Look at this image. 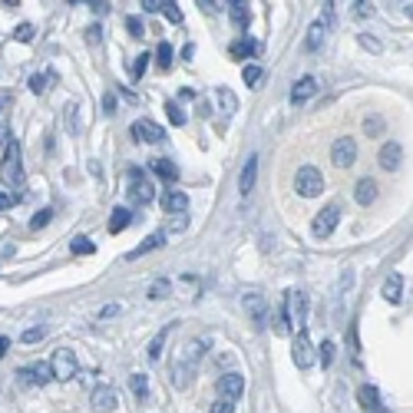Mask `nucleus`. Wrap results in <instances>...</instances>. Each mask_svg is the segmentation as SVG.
Wrapping results in <instances>:
<instances>
[{"label": "nucleus", "instance_id": "obj_15", "mask_svg": "<svg viewBox=\"0 0 413 413\" xmlns=\"http://www.w3.org/2000/svg\"><path fill=\"white\" fill-rule=\"evenodd\" d=\"M159 205H163L165 215H182V212L189 208V195L176 192V189H172V192H165L163 199H159Z\"/></svg>", "mask_w": 413, "mask_h": 413}, {"label": "nucleus", "instance_id": "obj_55", "mask_svg": "<svg viewBox=\"0 0 413 413\" xmlns=\"http://www.w3.org/2000/svg\"><path fill=\"white\" fill-rule=\"evenodd\" d=\"M357 17H370V3H354Z\"/></svg>", "mask_w": 413, "mask_h": 413}, {"label": "nucleus", "instance_id": "obj_33", "mask_svg": "<svg viewBox=\"0 0 413 413\" xmlns=\"http://www.w3.org/2000/svg\"><path fill=\"white\" fill-rule=\"evenodd\" d=\"M165 116H169L172 126H185V113H182V106H178L176 100H169V103H165Z\"/></svg>", "mask_w": 413, "mask_h": 413}, {"label": "nucleus", "instance_id": "obj_48", "mask_svg": "<svg viewBox=\"0 0 413 413\" xmlns=\"http://www.w3.org/2000/svg\"><path fill=\"white\" fill-rule=\"evenodd\" d=\"M100 40H103V27H100V24H93V27L86 30V44H89V46H96Z\"/></svg>", "mask_w": 413, "mask_h": 413}, {"label": "nucleus", "instance_id": "obj_2", "mask_svg": "<svg viewBox=\"0 0 413 413\" xmlns=\"http://www.w3.org/2000/svg\"><path fill=\"white\" fill-rule=\"evenodd\" d=\"M295 192L304 195V199H314V195L324 192V176H321V169H314V165H301L295 176Z\"/></svg>", "mask_w": 413, "mask_h": 413}, {"label": "nucleus", "instance_id": "obj_31", "mask_svg": "<svg viewBox=\"0 0 413 413\" xmlns=\"http://www.w3.org/2000/svg\"><path fill=\"white\" fill-rule=\"evenodd\" d=\"M129 387H133L136 400H146L149 397V377H146V374H133V377H129Z\"/></svg>", "mask_w": 413, "mask_h": 413}, {"label": "nucleus", "instance_id": "obj_6", "mask_svg": "<svg viewBox=\"0 0 413 413\" xmlns=\"http://www.w3.org/2000/svg\"><path fill=\"white\" fill-rule=\"evenodd\" d=\"M291 357H295V364L301 370H308L314 364V344H311L308 331H297L295 334V347H291Z\"/></svg>", "mask_w": 413, "mask_h": 413}, {"label": "nucleus", "instance_id": "obj_27", "mask_svg": "<svg viewBox=\"0 0 413 413\" xmlns=\"http://www.w3.org/2000/svg\"><path fill=\"white\" fill-rule=\"evenodd\" d=\"M163 245H165V235H163V232H156V235H149L146 241L139 245V248H133V251H129V258H139V255H149V251L163 248Z\"/></svg>", "mask_w": 413, "mask_h": 413}, {"label": "nucleus", "instance_id": "obj_52", "mask_svg": "<svg viewBox=\"0 0 413 413\" xmlns=\"http://www.w3.org/2000/svg\"><path fill=\"white\" fill-rule=\"evenodd\" d=\"M119 311H122L119 304H106V308L100 311V318H113V314H119Z\"/></svg>", "mask_w": 413, "mask_h": 413}, {"label": "nucleus", "instance_id": "obj_58", "mask_svg": "<svg viewBox=\"0 0 413 413\" xmlns=\"http://www.w3.org/2000/svg\"><path fill=\"white\" fill-rule=\"evenodd\" d=\"M374 413H387V410H384V407H380V410H374Z\"/></svg>", "mask_w": 413, "mask_h": 413}, {"label": "nucleus", "instance_id": "obj_53", "mask_svg": "<svg viewBox=\"0 0 413 413\" xmlns=\"http://www.w3.org/2000/svg\"><path fill=\"white\" fill-rule=\"evenodd\" d=\"M143 10H163V3L159 0H143Z\"/></svg>", "mask_w": 413, "mask_h": 413}, {"label": "nucleus", "instance_id": "obj_37", "mask_svg": "<svg viewBox=\"0 0 413 413\" xmlns=\"http://www.w3.org/2000/svg\"><path fill=\"white\" fill-rule=\"evenodd\" d=\"M384 126H387V122L380 116H367V119H364V133H367V136H380V133H384Z\"/></svg>", "mask_w": 413, "mask_h": 413}, {"label": "nucleus", "instance_id": "obj_42", "mask_svg": "<svg viewBox=\"0 0 413 413\" xmlns=\"http://www.w3.org/2000/svg\"><path fill=\"white\" fill-rule=\"evenodd\" d=\"M192 377V364H176V387H189Z\"/></svg>", "mask_w": 413, "mask_h": 413}, {"label": "nucleus", "instance_id": "obj_24", "mask_svg": "<svg viewBox=\"0 0 413 413\" xmlns=\"http://www.w3.org/2000/svg\"><path fill=\"white\" fill-rule=\"evenodd\" d=\"M129 221H133V212H129V208H113V215H109V232H113V235L126 232Z\"/></svg>", "mask_w": 413, "mask_h": 413}, {"label": "nucleus", "instance_id": "obj_35", "mask_svg": "<svg viewBox=\"0 0 413 413\" xmlns=\"http://www.w3.org/2000/svg\"><path fill=\"white\" fill-rule=\"evenodd\" d=\"M172 57H176V53H172V46H169V44L156 46V59H159V66H163V70H169V66H172Z\"/></svg>", "mask_w": 413, "mask_h": 413}, {"label": "nucleus", "instance_id": "obj_7", "mask_svg": "<svg viewBox=\"0 0 413 413\" xmlns=\"http://www.w3.org/2000/svg\"><path fill=\"white\" fill-rule=\"evenodd\" d=\"M288 318L295 321L291 327H297V331H304V321H308V297L301 295V291H288Z\"/></svg>", "mask_w": 413, "mask_h": 413}, {"label": "nucleus", "instance_id": "obj_3", "mask_svg": "<svg viewBox=\"0 0 413 413\" xmlns=\"http://www.w3.org/2000/svg\"><path fill=\"white\" fill-rule=\"evenodd\" d=\"M50 370H53V380H73L80 364H76V354L70 347H59L53 351V360H50Z\"/></svg>", "mask_w": 413, "mask_h": 413}, {"label": "nucleus", "instance_id": "obj_39", "mask_svg": "<svg viewBox=\"0 0 413 413\" xmlns=\"http://www.w3.org/2000/svg\"><path fill=\"white\" fill-rule=\"evenodd\" d=\"M46 80H57V76L53 73H33L30 76V93H37V96H40V93H44V86H46Z\"/></svg>", "mask_w": 413, "mask_h": 413}, {"label": "nucleus", "instance_id": "obj_1", "mask_svg": "<svg viewBox=\"0 0 413 413\" xmlns=\"http://www.w3.org/2000/svg\"><path fill=\"white\" fill-rule=\"evenodd\" d=\"M0 176H3V182H7L10 189H24V165H20V146H17V139H7Z\"/></svg>", "mask_w": 413, "mask_h": 413}, {"label": "nucleus", "instance_id": "obj_25", "mask_svg": "<svg viewBox=\"0 0 413 413\" xmlns=\"http://www.w3.org/2000/svg\"><path fill=\"white\" fill-rule=\"evenodd\" d=\"M228 17H232V24H235L238 30H245V27H248V20H251L248 3H241V0H235V3L228 7Z\"/></svg>", "mask_w": 413, "mask_h": 413}, {"label": "nucleus", "instance_id": "obj_8", "mask_svg": "<svg viewBox=\"0 0 413 413\" xmlns=\"http://www.w3.org/2000/svg\"><path fill=\"white\" fill-rule=\"evenodd\" d=\"M338 219H340V205H334V202H331L327 208H321V212H318V219H314V235L327 238L334 228H338Z\"/></svg>", "mask_w": 413, "mask_h": 413}, {"label": "nucleus", "instance_id": "obj_46", "mask_svg": "<svg viewBox=\"0 0 413 413\" xmlns=\"http://www.w3.org/2000/svg\"><path fill=\"white\" fill-rule=\"evenodd\" d=\"M208 413H235V403H232V400H215V403H212V410Z\"/></svg>", "mask_w": 413, "mask_h": 413}, {"label": "nucleus", "instance_id": "obj_22", "mask_svg": "<svg viewBox=\"0 0 413 413\" xmlns=\"http://www.w3.org/2000/svg\"><path fill=\"white\" fill-rule=\"evenodd\" d=\"M271 331H275V334H281V338H288V334L295 331V327H291V318H288V308H284V304H278V308H275V314H271Z\"/></svg>", "mask_w": 413, "mask_h": 413}, {"label": "nucleus", "instance_id": "obj_49", "mask_svg": "<svg viewBox=\"0 0 413 413\" xmlns=\"http://www.w3.org/2000/svg\"><path fill=\"white\" fill-rule=\"evenodd\" d=\"M20 202V195H10V192H0V212H10V208Z\"/></svg>", "mask_w": 413, "mask_h": 413}, {"label": "nucleus", "instance_id": "obj_16", "mask_svg": "<svg viewBox=\"0 0 413 413\" xmlns=\"http://www.w3.org/2000/svg\"><path fill=\"white\" fill-rule=\"evenodd\" d=\"M314 93H318V80L314 76H301L295 86H291V103H308Z\"/></svg>", "mask_w": 413, "mask_h": 413}, {"label": "nucleus", "instance_id": "obj_36", "mask_svg": "<svg viewBox=\"0 0 413 413\" xmlns=\"http://www.w3.org/2000/svg\"><path fill=\"white\" fill-rule=\"evenodd\" d=\"M70 248H73V255H93V251H96V245H93V238H73V245H70Z\"/></svg>", "mask_w": 413, "mask_h": 413}, {"label": "nucleus", "instance_id": "obj_9", "mask_svg": "<svg viewBox=\"0 0 413 413\" xmlns=\"http://www.w3.org/2000/svg\"><path fill=\"white\" fill-rule=\"evenodd\" d=\"M245 311L251 314L255 327H265V324H268V311H271V304L265 301V295L251 291V295H245Z\"/></svg>", "mask_w": 413, "mask_h": 413}, {"label": "nucleus", "instance_id": "obj_26", "mask_svg": "<svg viewBox=\"0 0 413 413\" xmlns=\"http://www.w3.org/2000/svg\"><path fill=\"white\" fill-rule=\"evenodd\" d=\"M152 172H156L159 178H165V182H176L178 178L176 163H169V159H152Z\"/></svg>", "mask_w": 413, "mask_h": 413}, {"label": "nucleus", "instance_id": "obj_11", "mask_svg": "<svg viewBox=\"0 0 413 413\" xmlns=\"http://www.w3.org/2000/svg\"><path fill=\"white\" fill-rule=\"evenodd\" d=\"M241 394H245V377H241V374H221V380H219V397H221V400H232V403H235Z\"/></svg>", "mask_w": 413, "mask_h": 413}, {"label": "nucleus", "instance_id": "obj_14", "mask_svg": "<svg viewBox=\"0 0 413 413\" xmlns=\"http://www.w3.org/2000/svg\"><path fill=\"white\" fill-rule=\"evenodd\" d=\"M400 163H403V146H400V143H384V146H380V169L397 172Z\"/></svg>", "mask_w": 413, "mask_h": 413}, {"label": "nucleus", "instance_id": "obj_13", "mask_svg": "<svg viewBox=\"0 0 413 413\" xmlns=\"http://www.w3.org/2000/svg\"><path fill=\"white\" fill-rule=\"evenodd\" d=\"M93 407L100 413H109L113 407H119V397H116V387L109 384H100L96 390H93Z\"/></svg>", "mask_w": 413, "mask_h": 413}, {"label": "nucleus", "instance_id": "obj_34", "mask_svg": "<svg viewBox=\"0 0 413 413\" xmlns=\"http://www.w3.org/2000/svg\"><path fill=\"white\" fill-rule=\"evenodd\" d=\"M205 347H208V338H199L195 344H185V360H189V364H192V360H199V354H202Z\"/></svg>", "mask_w": 413, "mask_h": 413}, {"label": "nucleus", "instance_id": "obj_20", "mask_svg": "<svg viewBox=\"0 0 413 413\" xmlns=\"http://www.w3.org/2000/svg\"><path fill=\"white\" fill-rule=\"evenodd\" d=\"M357 400H360V407H364V413L380 410V390H377V387L364 384L360 390H357Z\"/></svg>", "mask_w": 413, "mask_h": 413}, {"label": "nucleus", "instance_id": "obj_43", "mask_svg": "<svg viewBox=\"0 0 413 413\" xmlns=\"http://www.w3.org/2000/svg\"><path fill=\"white\" fill-rule=\"evenodd\" d=\"M126 30H129V37H133V40H143V33H146V27H143V20H139V17H129V20H126Z\"/></svg>", "mask_w": 413, "mask_h": 413}, {"label": "nucleus", "instance_id": "obj_30", "mask_svg": "<svg viewBox=\"0 0 413 413\" xmlns=\"http://www.w3.org/2000/svg\"><path fill=\"white\" fill-rule=\"evenodd\" d=\"M314 354H318V360H321L324 367H331V364H334V357H338V344H334V340H324Z\"/></svg>", "mask_w": 413, "mask_h": 413}, {"label": "nucleus", "instance_id": "obj_12", "mask_svg": "<svg viewBox=\"0 0 413 413\" xmlns=\"http://www.w3.org/2000/svg\"><path fill=\"white\" fill-rule=\"evenodd\" d=\"M17 377H20L24 384H50V380H53V370H50V364H30V367L17 370Z\"/></svg>", "mask_w": 413, "mask_h": 413}, {"label": "nucleus", "instance_id": "obj_29", "mask_svg": "<svg viewBox=\"0 0 413 413\" xmlns=\"http://www.w3.org/2000/svg\"><path fill=\"white\" fill-rule=\"evenodd\" d=\"M169 291H172V284H169V278H156L152 284H149V301H163V297H169Z\"/></svg>", "mask_w": 413, "mask_h": 413}, {"label": "nucleus", "instance_id": "obj_21", "mask_svg": "<svg viewBox=\"0 0 413 413\" xmlns=\"http://www.w3.org/2000/svg\"><path fill=\"white\" fill-rule=\"evenodd\" d=\"M228 50H232V57L248 59V57H258V53H261V44H258V40H248V37H241V40H235Z\"/></svg>", "mask_w": 413, "mask_h": 413}, {"label": "nucleus", "instance_id": "obj_45", "mask_svg": "<svg viewBox=\"0 0 413 413\" xmlns=\"http://www.w3.org/2000/svg\"><path fill=\"white\" fill-rule=\"evenodd\" d=\"M149 59H152L149 53H143V57L133 59V76H143V73H146V70H149Z\"/></svg>", "mask_w": 413, "mask_h": 413}, {"label": "nucleus", "instance_id": "obj_44", "mask_svg": "<svg viewBox=\"0 0 413 413\" xmlns=\"http://www.w3.org/2000/svg\"><path fill=\"white\" fill-rule=\"evenodd\" d=\"M50 219H53V208H40V212L30 219V225H33V228H44V225H50Z\"/></svg>", "mask_w": 413, "mask_h": 413}, {"label": "nucleus", "instance_id": "obj_47", "mask_svg": "<svg viewBox=\"0 0 413 413\" xmlns=\"http://www.w3.org/2000/svg\"><path fill=\"white\" fill-rule=\"evenodd\" d=\"M163 14L172 20V24H182V10H178V3H163Z\"/></svg>", "mask_w": 413, "mask_h": 413}, {"label": "nucleus", "instance_id": "obj_10", "mask_svg": "<svg viewBox=\"0 0 413 413\" xmlns=\"http://www.w3.org/2000/svg\"><path fill=\"white\" fill-rule=\"evenodd\" d=\"M331 159H334V165H340V169H351V165L357 163V146H354V139H338L334 143V149H331Z\"/></svg>", "mask_w": 413, "mask_h": 413}, {"label": "nucleus", "instance_id": "obj_5", "mask_svg": "<svg viewBox=\"0 0 413 413\" xmlns=\"http://www.w3.org/2000/svg\"><path fill=\"white\" fill-rule=\"evenodd\" d=\"M133 139L136 143H149V146H156V143H165V129L163 126H156L152 119H136L133 122Z\"/></svg>", "mask_w": 413, "mask_h": 413}, {"label": "nucleus", "instance_id": "obj_41", "mask_svg": "<svg viewBox=\"0 0 413 413\" xmlns=\"http://www.w3.org/2000/svg\"><path fill=\"white\" fill-rule=\"evenodd\" d=\"M44 338H46V327H27V331L20 334L24 344H37V340H44Z\"/></svg>", "mask_w": 413, "mask_h": 413}, {"label": "nucleus", "instance_id": "obj_54", "mask_svg": "<svg viewBox=\"0 0 413 413\" xmlns=\"http://www.w3.org/2000/svg\"><path fill=\"white\" fill-rule=\"evenodd\" d=\"M89 10H96V14H106V10H109V3H103V0H96V3H89Z\"/></svg>", "mask_w": 413, "mask_h": 413}, {"label": "nucleus", "instance_id": "obj_4", "mask_svg": "<svg viewBox=\"0 0 413 413\" xmlns=\"http://www.w3.org/2000/svg\"><path fill=\"white\" fill-rule=\"evenodd\" d=\"M129 195H133V202H139V205H146V202L156 199V189H152V182L143 176V169H139V165L129 169Z\"/></svg>", "mask_w": 413, "mask_h": 413}, {"label": "nucleus", "instance_id": "obj_56", "mask_svg": "<svg viewBox=\"0 0 413 413\" xmlns=\"http://www.w3.org/2000/svg\"><path fill=\"white\" fill-rule=\"evenodd\" d=\"M182 57L192 59V57H195V46H192V44H185V46H182Z\"/></svg>", "mask_w": 413, "mask_h": 413}, {"label": "nucleus", "instance_id": "obj_17", "mask_svg": "<svg viewBox=\"0 0 413 413\" xmlns=\"http://www.w3.org/2000/svg\"><path fill=\"white\" fill-rule=\"evenodd\" d=\"M255 178H258V156L251 152L248 163H245V169H241V178H238V189H241V195H251V189H255Z\"/></svg>", "mask_w": 413, "mask_h": 413}, {"label": "nucleus", "instance_id": "obj_57", "mask_svg": "<svg viewBox=\"0 0 413 413\" xmlns=\"http://www.w3.org/2000/svg\"><path fill=\"white\" fill-rule=\"evenodd\" d=\"M7 351H10V340H7V338H0V357L7 354Z\"/></svg>", "mask_w": 413, "mask_h": 413}, {"label": "nucleus", "instance_id": "obj_40", "mask_svg": "<svg viewBox=\"0 0 413 413\" xmlns=\"http://www.w3.org/2000/svg\"><path fill=\"white\" fill-rule=\"evenodd\" d=\"M241 80H245L248 86H255V83L261 80V66H258V63H248V66L241 70Z\"/></svg>", "mask_w": 413, "mask_h": 413}, {"label": "nucleus", "instance_id": "obj_18", "mask_svg": "<svg viewBox=\"0 0 413 413\" xmlns=\"http://www.w3.org/2000/svg\"><path fill=\"white\" fill-rule=\"evenodd\" d=\"M215 103H219L221 116H235V113H238V96H235V93H232L228 86H219V89H215Z\"/></svg>", "mask_w": 413, "mask_h": 413}, {"label": "nucleus", "instance_id": "obj_38", "mask_svg": "<svg viewBox=\"0 0 413 413\" xmlns=\"http://www.w3.org/2000/svg\"><path fill=\"white\" fill-rule=\"evenodd\" d=\"M33 37H37V27H33V24H20V27L14 30V40H20V44H30Z\"/></svg>", "mask_w": 413, "mask_h": 413}, {"label": "nucleus", "instance_id": "obj_23", "mask_svg": "<svg viewBox=\"0 0 413 413\" xmlns=\"http://www.w3.org/2000/svg\"><path fill=\"white\" fill-rule=\"evenodd\" d=\"M354 195H357V202H360V205H374V199H377V182H374V178H360V182H357V189H354Z\"/></svg>", "mask_w": 413, "mask_h": 413}, {"label": "nucleus", "instance_id": "obj_28", "mask_svg": "<svg viewBox=\"0 0 413 413\" xmlns=\"http://www.w3.org/2000/svg\"><path fill=\"white\" fill-rule=\"evenodd\" d=\"M321 44H324V24L318 20V24H311L308 27V40H304V46L314 53V50H321Z\"/></svg>", "mask_w": 413, "mask_h": 413}, {"label": "nucleus", "instance_id": "obj_51", "mask_svg": "<svg viewBox=\"0 0 413 413\" xmlns=\"http://www.w3.org/2000/svg\"><path fill=\"white\" fill-rule=\"evenodd\" d=\"M116 103H119L116 93H106V96H103V109H106V113H116Z\"/></svg>", "mask_w": 413, "mask_h": 413}, {"label": "nucleus", "instance_id": "obj_50", "mask_svg": "<svg viewBox=\"0 0 413 413\" xmlns=\"http://www.w3.org/2000/svg\"><path fill=\"white\" fill-rule=\"evenodd\" d=\"M360 46L370 50V53H380V44H377V40H370V33H360Z\"/></svg>", "mask_w": 413, "mask_h": 413}, {"label": "nucleus", "instance_id": "obj_19", "mask_svg": "<svg viewBox=\"0 0 413 413\" xmlns=\"http://www.w3.org/2000/svg\"><path fill=\"white\" fill-rule=\"evenodd\" d=\"M400 295H403V275H397V271H390L384 281V301H390V304H400Z\"/></svg>", "mask_w": 413, "mask_h": 413}, {"label": "nucleus", "instance_id": "obj_32", "mask_svg": "<svg viewBox=\"0 0 413 413\" xmlns=\"http://www.w3.org/2000/svg\"><path fill=\"white\" fill-rule=\"evenodd\" d=\"M165 338H169V327H163V331H159V334L152 338V344H149V360H159V357H163Z\"/></svg>", "mask_w": 413, "mask_h": 413}]
</instances>
